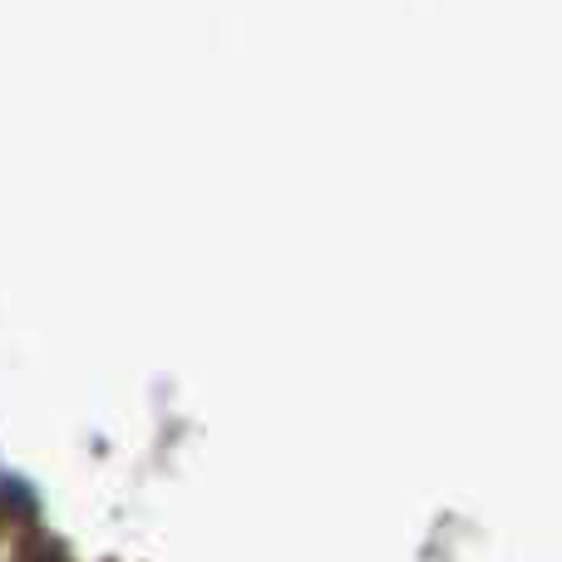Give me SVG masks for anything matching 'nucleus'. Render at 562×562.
Returning <instances> with one entry per match:
<instances>
[]
</instances>
